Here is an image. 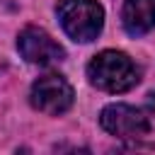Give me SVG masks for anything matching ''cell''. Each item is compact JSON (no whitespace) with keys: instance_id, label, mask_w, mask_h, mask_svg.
<instances>
[{"instance_id":"cell-4","label":"cell","mask_w":155,"mask_h":155,"mask_svg":"<svg viewBox=\"0 0 155 155\" xmlns=\"http://www.w3.org/2000/svg\"><path fill=\"white\" fill-rule=\"evenodd\" d=\"M99 124L116 138H140L150 131V119L143 109L128 104H109L99 114Z\"/></svg>"},{"instance_id":"cell-5","label":"cell","mask_w":155,"mask_h":155,"mask_svg":"<svg viewBox=\"0 0 155 155\" xmlns=\"http://www.w3.org/2000/svg\"><path fill=\"white\" fill-rule=\"evenodd\" d=\"M17 48L22 53V58L34 65H53V63L63 61V56H65L61 44L39 27H24L17 36Z\"/></svg>"},{"instance_id":"cell-2","label":"cell","mask_w":155,"mask_h":155,"mask_svg":"<svg viewBox=\"0 0 155 155\" xmlns=\"http://www.w3.org/2000/svg\"><path fill=\"white\" fill-rule=\"evenodd\" d=\"M56 12L63 31L80 44L97 39L104 27V10L97 0H61Z\"/></svg>"},{"instance_id":"cell-1","label":"cell","mask_w":155,"mask_h":155,"mask_svg":"<svg viewBox=\"0 0 155 155\" xmlns=\"http://www.w3.org/2000/svg\"><path fill=\"white\" fill-rule=\"evenodd\" d=\"M87 78L97 90L116 94L136 87V82L140 80V70L124 51H102L90 61Z\"/></svg>"},{"instance_id":"cell-3","label":"cell","mask_w":155,"mask_h":155,"mask_svg":"<svg viewBox=\"0 0 155 155\" xmlns=\"http://www.w3.org/2000/svg\"><path fill=\"white\" fill-rule=\"evenodd\" d=\"M73 97L75 94H73V87L68 85V80L61 75H53V73L39 78L29 92L31 107L48 116H58V114L68 111L73 107Z\"/></svg>"},{"instance_id":"cell-6","label":"cell","mask_w":155,"mask_h":155,"mask_svg":"<svg viewBox=\"0 0 155 155\" xmlns=\"http://www.w3.org/2000/svg\"><path fill=\"white\" fill-rule=\"evenodd\" d=\"M124 29L131 36H143L155 27V0H126L121 10Z\"/></svg>"}]
</instances>
